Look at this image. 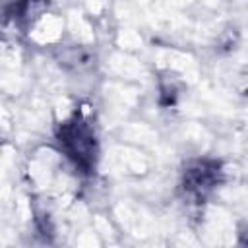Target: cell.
<instances>
[{
  "mask_svg": "<svg viewBox=\"0 0 248 248\" xmlns=\"http://www.w3.org/2000/svg\"><path fill=\"white\" fill-rule=\"evenodd\" d=\"M58 141L64 153L81 169L91 170L95 163V136L89 124L78 114L66 120L58 130Z\"/></svg>",
  "mask_w": 248,
  "mask_h": 248,
  "instance_id": "obj_1",
  "label": "cell"
},
{
  "mask_svg": "<svg viewBox=\"0 0 248 248\" xmlns=\"http://www.w3.org/2000/svg\"><path fill=\"white\" fill-rule=\"evenodd\" d=\"M219 169L215 163H198L184 174V188L196 196H203L217 182Z\"/></svg>",
  "mask_w": 248,
  "mask_h": 248,
  "instance_id": "obj_2",
  "label": "cell"
},
{
  "mask_svg": "<svg viewBox=\"0 0 248 248\" xmlns=\"http://www.w3.org/2000/svg\"><path fill=\"white\" fill-rule=\"evenodd\" d=\"M23 2H25V0H4V8H6V10H8L10 6L17 8V6H19V4H23Z\"/></svg>",
  "mask_w": 248,
  "mask_h": 248,
  "instance_id": "obj_3",
  "label": "cell"
}]
</instances>
